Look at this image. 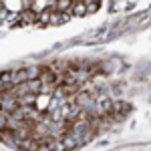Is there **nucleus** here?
I'll use <instances>...</instances> for the list:
<instances>
[{"instance_id":"f257e3e1","label":"nucleus","mask_w":151,"mask_h":151,"mask_svg":"<svg viewBox=\"0 0 151 151\" xmlns=\"http://www.w3.org/2000/svg\"><path fill=\"white\" fill-rule=\"evenodd\" d=\"M20 18H22V24L26 22H38V14H36L35 8H26V10L20 12Z\"/></svg>"},{"instance_id":"9d476101","label":"nucleus","mask_w":151,"mask_h":151,"mask_svg":"<svg viewBox=\"0 0 151 151\" xmlns=\"http://www.w3.org/2000/svg\"><path fill=\"white\" fill-rule=\"evenodd\" d=\"M91 2H101V0H91Z\"/></svg>"},{"instance_id":"7ed1b4c3","label":"nucleus","mask_w":151,"mask_h":151,"mask_svg":"<svg viewBox=\"0 0 151 151\" xmlns=\"http://www.w3.org/2000/svg\"><path fill=\"white\" fill-rule=\"evenodd\" d=\"M70 14H75V16H85V14H87V2H85V0H77V2L73 4V8H70Z\"/></svg>"},{"instance_id":"423d86ee","label":"nucleus","mask_w":151,"mask_h":151,"mask_svg":"<svg viewBox=\"0 0 151 151\" xmlns=\"http://www.w3.org/2000/svg\"><path fill=\"white\" fill-rule=\"evenodd\" d=\"M26 77H28V81H36L40 77V69L38 67H26Z\"/></svg>"},{"instance_id":"39448f33","label":"nucleus","mask_w":151,"mask_h":151,"mask_svg":"<svg viewBox=\"0 0 151 151\" xmlns=\"http://www.w3.org/2000/svg\"><path fill=\"white\" fill-rule=\"evenodd\" d=\"M50 20H52V10H50V8H47V10H42L38 14V24H40V26L50 24Z\"/></svg>"},{"instance_id":"0eeeda50","label":"nucleus","mask_w":151,"mask_h":151,"mask_svg":"<svg viewBox=\"0 0 151 151\" xmlns=\"http://www.w3.org/2000/svg\"><path fill=\"white\" fill-rule=\"evenodd\" d=\"M113 111H119V115H123L125 111H129V105L123 103V101H115L113 103Z\"/></svg>"},{"instance_id":"6e6552de","label":"nucleus","mask_w":151,"mask_h":151,"mask_svg":"<svg viewBox=\"0 0 151 151\" xmlns=\"http://www.w3.org/2000/svg\"><path fill=\"white\" fill-rule=\"evenodd\" d=\"M99 6H101L99 2H91V0H89V2H87V14H93V12H97V10H99Z\"/></svg>"},{"instance_id":"20e7f679","label":"nucleus","mask_w":151,"mask_h":151,"mask_svg":"<svg viewBox=\"0 0 151 151\" xmlns=\"http://www.w3.org/2000/svg\"><path fill=\"white\" fill-rule=\"evenodd\" d=\"M73 4H75V0H57L55 10H57V12H70Z\"/></svg>"},{"instance_id":"f03ea898","label":"nucleus","mask_w":151,"mask_h":151,"mask_svg":"<svg viewBox=\"0 0 151 151\" xmlns=\"http://www.w3.org/2000/svg\"><path fill=\"white\" fill-rule=\"evenodd\" d=\"M63 143H65L67 149H75V147L81 145V143H79V137L73 135V133H65V135H63Z\"/></svg>"},{"instance_id":"1a4fd4ad","label":"nucleus","mask_w":151,"mask_h":151,"mask_svg":"<svg viewBox=\"0 0 151 151\" xmlns=\"http://www.w3.org/2000/svg\"><path fill=\"white\" fill-rule=\"evenodd\" d=\"M38 151H52V149H50V145H47V143H40L38 145Z\"/></svg>"}]
</instances>
